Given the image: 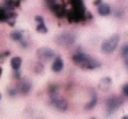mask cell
Listing matches in <instances>:
<instances>
[{
	"instance_id": "17",
	"label": "cell",
	"mask_w": 128,
	"mask_h": 119,
	"mask_svg": "<svg viewBox=\"0 0 128 119\" xmlns=\"http://www.w3.org/2000/svg\"><path fill=\"white\" fill-rule=\"evenodd\" d=\"M0 99H2V95H0Z\"/></svg>"
},
{
	"instance_id": "7",
	"label": "cell",
	"mask_w": 128,
	"mask_h": 119,
	"mask_svg": "<svg viewBox=\"0 0 128 119\" xmlns=\"http://www.w3.org/2000/svg\"><path fill=\"white\" fill-rule=\"evenodd\" d=\"M53 104L57 108H60V110H66V108H68V103H66V101H64V99L54 98L53 99Z\"/></svg>"
},
{
	"instance_id": "11",
	"label": "cell",
	"mask_w": 128,
	"mask_h": 119,
	"mask_svg": "<svg viewBox=\"0 0 128 119\" xmlns=\"http://www.w3.org/2000/svg\"><path fill=\"white\" fill-rule=\"evenodd\" d=\"M11 16L8 13V11H6L4 8H0V21H6V20H8V17Z\"/></svg>"
},
{
	"instance_id": "6",
	"label": "cell",
	"mask_w": 128,
	"mask_h": 119,
	"mask_svg": "<svg viewBox=\"0 0 128 119\" xmlns=\"http://www.w3.org/2000/svg\"><path fill=\"white\" fill-rule=\"evenodd\" d=\"M98 12H99V15H102V16H108L111 13V8H110V6H107V4H100V6L98 7Z\"/></svg>"
},
{
	"instance_id": "13",
	"label": "cell",
	"mask_w": 128,
	"mask_h": 119,
	"mask_svg": "<svg viewBox=\"0 0 128 119\" xmlns=\"http://www.w3.org/2000/svg\"><path fill=\"white\" fill-rule=\"evenodd\" d=\"M127 45L124 46V48H123V52H122V54H123V57H124V60H127Z\"/></svg>"
},
{
	"instance_id": "12",
	"label": "cell",
	"mask_w": 128,
	"mask_h": 119,
	"mask_svg": "<svg viewBox=\"0 0 128 119\" xmlns=\"http://www.w3.org/2000/svg\"><path fill=\"white\" fill-rule=\"evenodd\" d=\"M11 37H12V40H15V41H20L22 39V37H21V32H13L11 35Z\"/></svg>"
},
{
	"instance_id": "3",
	"label": "cell",
	"mask_w": 128,
	"mask_h": 119,
	"mask_svg": "<svg viewBox=\"0 0 128 119\" xmlns=\"http://www.w3.org/2000/svg\"><path fill=\"white\" fill-rule=\"evenodd\" d=\"M122 104V101L120 99H118V98H114V99H110V101L107 102V107H108V111L110 112H114L116 110L118 107H119Z\"/></svg>"
},
{
	"instance_id": "5",
	"label": "cell",
	"mask_w": 128,
	"mask_h": 119,
	"mask_svg": "<svg viewBox=\"0 0 128 119\" xmlns=\"http://www.w3.org/2000/svg\"><path fill=\"white\" fill-rule=\"evenodd\" d=\"M52 69H53V71H56V73H58V71H61L64 69V61L61 57H57V58L54 60L53 65H52Z\"/></svg>"
},
{
	"instance_id": "2",
	"label": "cell",
	"mask_w": 128,
	"mask_h": 119,
	"mask_svg": "<svg viewBox=\"0 0 128 119\" xmlns=\"http://www.w3.org/2000/svg\"><path fill=\"white\" fill-rule=\"evenodd\" d=\"M118 42H119V36H118V35H114V36L110 37L108 40H106V41H103V42H102L100 49H102L103 53L110 54V53H112V52L116 49Z\"/></svg>"
},
{
	"instance_id": "9",
	"label": "cell",
	"mask_w": 128,
	"mask_h": 119,
	"mask_svg": "<svg viewBox=\"0 0 128 119\" xmlns=\"http://www.w3.org/2000/svg\"><path fill=\"white\" fill-rule=\"evenodd\" d=\"M11 66H12V69H20V66H21V58L20 57H13V58L11 60Z\"/></svg>"
},
{
	"instance_id": "14",
	"label": "cell",
	"mask_w": 128,
	"mask_h": 119,
	"mask_svg": "<svg viewBox=\"0 0 128 119\" xmlns=\"http://www.w3.org/2000/svg\"><path fill=\"white\" fill-rule=\"evenodd\" d=\"M127 89H128V86H127V85H124V95H127Z\"/></svg>"
},
{
	"instance_id": "10",
	"label": "cell",
	"mask_w": 128,
	"mask_h": 119,
	"mask_svg": "<svg viewBox=\"0 0 128 119\" xmlns=\"http://www.w3.org/2000/svg\"><path fill=\"white\" fill-rule=\"evenodd\" d=\"M21 90V93L22 94H26V93H29V90H30V83L28 82V81H25V82H22L20 85V87H18Z\"/></svg>"
},
{
	"instance_id": "1",
	"label": "cell",
	"mask_w": 128,
	"mask_h": 119,
	"mask_svg": "<svg viewBox=\"0 0 128 119\" xmlns=\"http://www.w3.org/2000/svg\"><path fill=\"white\" fill-rule=\"evenodd\" d=\"M74 61L78 65L83 66V68H86V69H95V68H98V66L100 65L96 60H94V58H91V57L83 54V53L75 54L74 56Z\"/></svg>"
},
{
	"instance_id": "15",
	"label": "cell",
	"mask_w": 128,
	"mask_h": 119,
	"mask_svg": "<svg viewBox=\"0 0 128 119\" xmlns=\"http://www.w3.org/2000/svg\"><path fill=\"white\" fill-rule=\"evenodd\" d=\"M122 119H128V116H127V115H124V116H123Z\"/></svg>"
},
{
	"instance_id": "4",
	"label": "cell",
	"mask_w": 128,
	"mask_h": 119,
	"mask_svg": "<svg viewBox=\"0 0 128 119\" xmlns=\"http://www.w3.org/2000/svg\"><path fill=\"white\" fill-rule=\"evenodd\" d=\"M74 36L73 35H70V33H65V35H62L60 37V42L61 44H64V45H72L73 42H74Z\"/></svg>"
},
{
	"instance_id": "16",
	"label": "cell",
	"mask_w": 128,
	"mask_h": 119,
	"mask_svg": "<svg viewBox=\"0 0 128 119\" xmlns=\"http://www.w3.org/2000/svg\"><path fill=\"white\" fill-rule=\"evenodd\" d=\"M0 74H2V68H0Z\"/></svg>"
},
{
	"instance_id": "8",
	"label": "cell",
	"mask_w": 128,
	"mask_h": 119,
	"mask_svg": "<svg viewBox=\"0 0 128 119\" xmlns=\"http://www.w3.org/2000/svg\"><path fill=\"white\" fill-rule=\"evenodd\" d=\"M36 20L38 21V25H37V32H40V33H46V32H48V29H46V27H45V24H44V20H42V17L37 16Z\"/></svg>"
}]
</instances>
